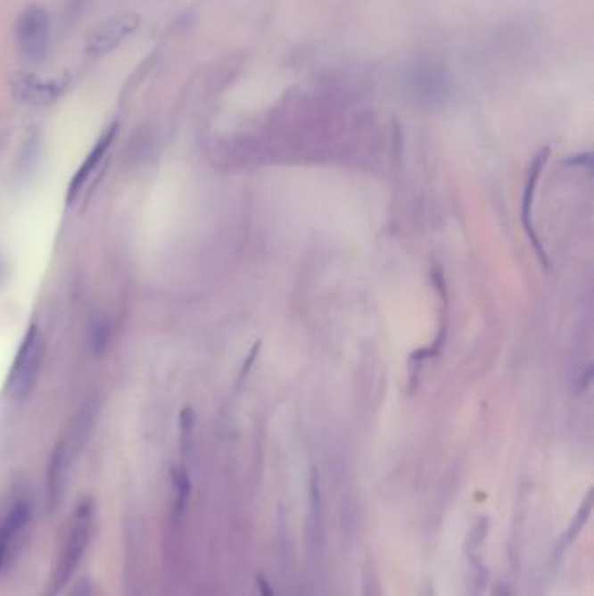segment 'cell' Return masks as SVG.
<instances>
[{"label": "cell", "mask_w": 594, "mask_h": 596, "mask_svg": "<svg viewBox=\"0 0 594 596\" xmlns=\"http://www.w3.org/2000/svg\"><path fill=\"white\" fill-rule=\"evenodd\" d=\"M109 338H111V330H109V325L105 321H100L93 327V334H91V344H93V349L95 352H103L107 344H109Z\"/></svg>", "instance_id": "11"}, {"label": "cell", "mask_w": 594, "mask_h": 596, "mask_svg": "<svg viewBox=\"0 0 594 596\" xmlns=\"http://www.w3.org/2000/svg\"><path fill=\"white\" fill-rule=\"evenodd\" d=\"M70 596H93V590H91L89 581H82V583H78L77 588L74 590V593Z\"/></svg>", "instance_id": "13"}, {"label": "cell", "mask_w": 594, "mask_h": 596, "mask_svg": "<svg viewBox=\"0 0 594 596\" xmlns=\"http://www.w3.org/2000/svg\"><path fill=\"white\" fill-rule=\"evenodd\" d=\"M548 157H549V149L540 150L535 159L532 161L530 164V171H528V178H526V184H524V190H523V208H521V219H523V225H524V230L539 255V259L544 261V265L548 267V257H546V252L542 250L537 236H535V230H533V225H532V203H533V194H535V186H537V180L540 177V171L542 168L546 166L548 162Z\"/></svg>", "instance_id": "6"}, {"label": "cell", "mask_w": 594, "mask_h": 596, "mask_svg": "<svg viewBox=\"0 0 594 596\" xmlns=\"http://www.w3.org/2000/svg\"><path fill=\"white\" fill-rule=\"evenodd\" d=\"M86 0H70V12H78L84 7Z\"/></svg>", "instance_id": "17"}, {"label": "cell", "mask_w": 594, "mask_h": 596, "mask_svg": "<svg viewBox=\"0 0 594 596\" xmlns=\"http://www.w3.org/2000/svg\"><path fill=\"white\" fill-rule=\"evenodd\" d=\"M591 511H593V495H591V492L586 495V499H584V502L581 504V508L577 509V513H575V517H573V520H572V523L568 525V528H566V532H565V535H563V541H561V550L563 548H566L568 544H572L575 539H577V535L581 534V530L586 526V523H588V520H590V517H591Z\"/></svg>", "instance_id": "9"}, {"label": "cell", "mask_w": 594, "mask_h": 596, "mask_svg": "<svg viewBox=\"0 0 594 596\" xmlns=\"http://www.w3.org/2000/svg\"><path fill=\"white\" fill-rule=\"evenodd\" d=\"M486 535H488V520H486V518H482V520H478V522L474 523V526L471 528V532H469V535H467V542H466V546H467V555H469L471 559H478V555H480V551H482V548H483Z\"/></svg>", "instance_id": "10"}, {"label": "cell", "mask_w": 594, "mask_h": 596, "mask_svg": "<svg viewBox=\"0 0 594 596\" xmlns=\"http://www.w3.org/2000/svg\"><path fill=\"white\" fill-rule=\"evenodd\" d=\"M69 75L42 80L30 72H16L11 77V86L18 100L30 105H47L60 98V95L69 86Z\"/></svg>", "instance_id": "4"}, {"label": "cell", "mask_w": 594, "mask_h": 596, "mask_svg": "<svg viewBox=\"0 0 594 596\" xmlns=\"http://www.w3.org/2000/svg\"><path fill=\"white\" fill-rule=\"evenodd\" d=\"M493 596H509V592H507V586L504 583H499L493 590Z\"/></svg>", "instance_id": "15"}, {"label": "cell", "mask_w": 594, "mask_h": 596, "mask_svg": "<svg viewBox=\"0 0 594 596\" xmlns=\"http://www.w3.org/2000/svg\"><path fill=\"white\" fill-rule=\"evenodd\" d=\"M29 517H30L29 506L20 502L7 513L4 523H0V568H2L5 555H7V551L12 544V539L25 526V523L29 522Z\"/></svg>", "instance_id": "8"}, {"label": "cell", "mask_w": 594, "mask_h": 596, "mask_svg": "<svg viewBox=\"0 0 594 596\" xmlns=\"http://www.w3.org/2000/svg\"><path fill=\"white\" fill-rule=\"evenodd\" d=\"M257 592H259V596H274L270 583L263 575L257 577Z\"/></svg>", "instance_id": "12"}, {"label": "cell", "mask_w": 594, "mask_h": 596, "mask_svg": "<svg viewBox=\"0 0 594 596\" xmlns=\"http://www.w3.org/2000/svg\"><path fill=\"white\" fill-rule=\"evenodd\" d=\"M420 596H438V595H436V592H434L433 584H431V583H425V584H424V588H422V592H420Z\"/></svg>", "instance_id": "16"}, {"label": "cell", "mask_w": 594, "mask_h": 596, "mask_svg": "<svg viewBox=\"0 0 594 596\" xmlns=\"http://www.w3.org/2000/svg\"><path fill=\"white\" fill-rule=\"evenodd\" d=\"M91 525H93V508L89 501H84L77 508L74 522L69 530V535H67V541L62 551V559L53 572V579L49 583L45 596L56 595L74 574L78 561L82 559V555L87 548V542L91 537Z\"/></svg>", "instance_id": "1"}, {"label": "cell", "mask_w": 594, "mask_h": 596, "mask_svg": "<svg viewBox=\"0 0 594 596\" xmlns=\"http://www.w3.org/2000/svg\"><path fill=\"white\" fill-rule=\"evenodd\" d=\"M117 128H119V126L113 122L111 126H109V128L105 129V133L100 137V140L96 142V145H95L93 150L89 152V155L86 157V161L82 162V166L77 170V173H75V177L72 178V182H70V186H69V194H67L69 203L74 201L75 197L78 195L80 188L86 186L87 178L95 173L96 166L100 164V161H102L103 155L107 153V150L111 147V142H113V138H115V135H117Z\"/></svg>", "instance_id": "7"}, {"label": "cell", "mask_w": 594, "mask_h": 596, "mask_svg": "<svg viewBox=\"0 0 594 596\" xmlns=\"http://www.w3.org/2000/svg\"><path fill=\"white\" fill-rule=\"evenodd\" d=\"M42 356H44L42 338L38 335L37 327L32 325L20 345V351L9 373L7 391L12 398L23 400L34 391L37 384Z\"/></svg>", "instance_id": "2"}, {"label": "cell", "mask_w": 594, "mask_h": 596, "mask_svg": "<svg viewBox=\"0 0 594 596\" xmlns=\"http://www.w3.org/2000/svg\"><path fill=\"white\" fill-rule=\"evenodd\" d=\"M16 42L20 54L30 62L40 63L49 46V16L40 5H29L16 23Z\"/></svg>", "instance_id": "3"}, {"label": "cell", "mask_w": 594, "mask_h": 596, "mask_svg": "<svg viewBox=\"0 0 594 596\" xmlns=\"http://www.w3.org/2000/svg\"><path fill=\"white\" fill-rule=\"evenodd\" d=\"M140 27V16L135 12L117 14L102 23L86 42V53L89 56H105L115 49L122 38L133 34Z\"/></svg>", "instance_id": "5"}, {"label": "cell", "mask_w": 594, "mask_h": 596, "mask_svg": "<svg viewBox=\"0 0 594 596\" xmlns=\"http://www.w3.org/2000/svg\"><path fill=\"white\" fill-rule=\"evenodd\" d=\"M259 349H260V342H259V344H255L253 351L250 352V358H248V361L244 363V368H243V375H244V373H248V370H250L252 363H253V361H255V358H257V352H259Z\"/></svg>", "instance_id": "14"}]
</instances>
